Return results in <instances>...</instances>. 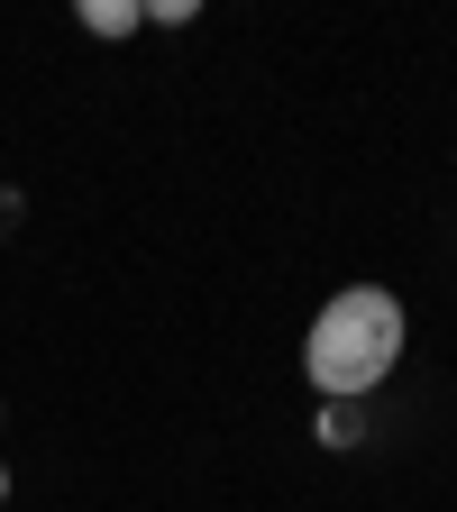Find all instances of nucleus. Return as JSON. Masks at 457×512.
Listing matches in <instances>:
<instances>
[{
    "label": "nucleus",
    "instance_id": "1",
    "mask_svg": "<svg viewBox=\"0 0 457 512\" xmlns=\"http://www.w3.org/2000/svg\"><path fill=\"white\" fill-rule=\"evenodd\" d=\"M394 357H403V302L384 293V284H348V293H330V302H320V320H311V348H302L311 384H320L330 403L375 394V384L394 375Z\"/></svg>",
    "mask_w": 457,
    "mask_h": 512
},
{
    "label": "nucleus",
    "instance_id": "4",
    "mask_svg": "<svg viewBox=\"0 0 457 512\" xmlns=\"http://www.w3.org/2000/svg\"><path fill=\"white\" fill-rule=\"evenodd\" d=\"M10 211H19V192H0V238H10Z\"/></svg>",
    "mask_w": 457,
    "mask_h": 512
},
{
    "label": "nucleus",
    "instance_id": "3",
    "mask_svg": "<svg viewBox=\"0 0 457 512\" xmlns=\"http://www.w3.org/2000/svg\"><path fill=\"white\" fill-rule=\"evenodd\" d=\"M320 439L348 448V439H357V403H330V412H320Z\"/></svg>",
    "mask_w": 457,
    "mask_h": 512
},
{
    "label": "nucleus",
    "instance_id": "2",
    "mask_svg": "<svg viewBox=\"0 0 457 512\" xmlns=\"http://www.w3.org/2000/svg\"><path fill=\"white\" fill-rule=\"evenodd\" d=\"M83 28H101V37H128V28H138V0H83Z\"/></svg>",
    "mask_w": 457,
    "mask_h": 512
},
{
    "label": "nucleus",
    "instance_id": "5",
    "mask_svg": "<svg viewBox=\"0 0 457 512\" xmlns=\"http://www.w3.org/2000/svg\"><path fill=\"white\" fill-rule=\"evenodd\" d=\"M0 494H10V467H0Z\"/></svg>",
    "mask_w": 457,
    "mask_h": 512
}]
</instances>
